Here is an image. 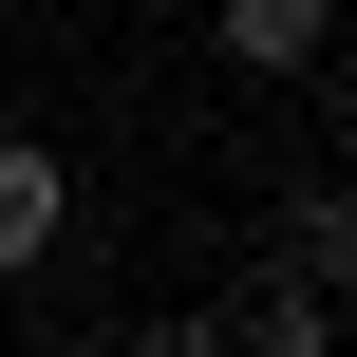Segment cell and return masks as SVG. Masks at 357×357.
Instances as JSON below:
<instances>
[{
    "label": "cell",
    "mask_w": 357,
    "mask_h": 357,
    "mask_svg": "<svg viewBox=\"0 0 357 357\" xmlns=\"http://www.w3.org/2000/svg\"><path fill=\"white\" fill-rule=\"evenodd\" d=\"M56 245H75V151H56V132H19V113H0V282H38V264H56Z\"/></svg>",
    "instance_id": "1"
},
{
    "label": "cell",
    "mask_w": 357,
    "mask_h": 357,
    "mask_svg": "<svg viewBox=\"0 0 357 357\" xmlns=\"http://www.w3.org/2000/svg\"><path fill=\"white\" fill-rule=\"evenodd\" d=\"M207 56L264 75V94H301V75L339 56V0H207Z\"/></svg>",
    "instance_id": "2"
},
{
    "label": "cell",
    "mask_w": 357,
    "mask_h": 357,
    "mask_svg": "<svg viewBox=\"0 0 357 357\" xmlns=\"http://www.w3.org/2000/svg\"><path fill=\"white\" fill-rule=\"evenodd\" d=\"M207 339H264V357H339V301H320L301 264H245V282L207 301Z\"/></svg>",
    "instance_id": "3"
},
{
    "label": "cell",
    "mask_w": 357,
    "mask_h": 357,
    "mask_svg": "<svg viewBox=\"0 0 357 357\" xmlns=\"http://www.w3.org/2000/svg\"><path fill=\"white\" fill-rule=\"evenodd\" d=\"M264 264H301L320 301H357V169H320V188H282V207H264Z\"/></svg>",
    "instance_id": "4"
},
{
    "label": "cell",
    "mask_w": 357,
    "mask_h": 357,
    "mask_svg": "<svg viewBox=\"0 0 357 357\" xmlns=\"http://www.w3.org/2000/svg\"><path fill=\"white\" fill-rule=\"evenodd\" d=\"M339 339H357V301H339Z\"/></svg>",
    "instance_id": "5"
}]
</instances>
